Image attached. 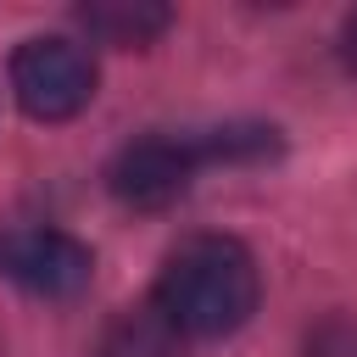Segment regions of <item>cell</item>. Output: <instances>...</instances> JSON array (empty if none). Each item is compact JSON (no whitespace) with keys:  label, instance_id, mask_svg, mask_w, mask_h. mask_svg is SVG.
Instances as JSON below:
<instances>
[{"label":"cell","instance_id":"cell-1","mask_svg":"<svg viewBox=\"0 0 357 357\" xmlns=\"http://www.w3.org/2000/svg\"><path fill=\"white\" fill-rule=\"evenodd\" d=\"M257 296H262L257 262L234 234H190L167 251L151 301L184 340H218L257 312Z\"/></svg>","mask_w":357,"mask_h":357},{"label":"cell","instance_id":"cell-2","mask_svg":"<svg viewBox=\"0 0 357 357\" xmlns=\"http://www.w3.org/2000/svg\"><path fill=\"white\" fill-rule=\"evenodd\" d=\"M273 151H279V128H268V123H223V128H201V134H145V139H128L112 156L106 184L123 206L162 212L190 190V178L201 167L262 162Z\"/></svg>","mask_w":357,"mask_h":357},{"label":"cell","instance_id":"cell-3","mask_svg":"<svg viewBox=\"0 0 357 357\" xmlns=\"http://www.w3.org/2000/svg\"><path fill=\"white\" fill-rule=\"evenodd\" d=\"M11 95L33 123H67L95 100V61L73 39H22L11 56Z\"/></svg>","mask_w":357,"mask_h":357},{"label":"cell","instance_id":"cell-4","mask_svg":"<svg viewBox=\"0 0 357 357\" xmlns=\"http://www.w3.org/2000/svg\"><path fill=\"white\" fill-rule=\"evenodd\" d=\"M89 273H95V251L78 234L50 229V223L0 229V279H11L17 290L45 296V301H67L89 284Z\"/></svg>","mask_w":357,"mask_h":357},{"label":"cell","instance_id":"cell-5","mask_svg":"<svg viewBox=\"0 0 357 357\" xmlns=\"http://www.w3.org/2000/svg\"><path fill=\"white\" fill-rule=\"evenodd\" d=\"M167 22H173V11L162 0H89V6H78V28L100 45H123V50L151 45L156 33H167Z\"/></svg>","mask_w":357,"mask_h":357},{"label":"cell","instance_id":"cell-6","mask_svg":"<svg viewBox=\"0 0 357 357\" xmlns=\"http://www.w3.org/2000/svg\"><path fill=\"white\" fill-rule=\"evenodd\" d=\"M178 351H184V335L167 324V312L156 301L123 307L100 329V346H95V357H178Z\"/></svg>","mask_w":357,"mask_h":357},{"label":"cell","instance_id":"cell-7","mask_svg":"<svg viewBox=\"0 0 357 357\" xmlns=\"http://www.w3.org/2000/svg\"><path fill=\"white\" fill-rule=\"evenodd\" d=\"M301 357H357V318H324L307 329L301 340Z\"/></svg>","mask_w":357,"mask_h":357},{"label":"cell","instance_id":"cell-8","mask_svg":"<svg viewBox=\"0 0 357 357\" xmlns=\"http://www.w3.org/2000/svg\"><path fill=\"white\" fill-rule=\"evenodd\" d=\"M340 67H346V73L357 78V11H351V17L340 22Z\"/></svg>","mask_w":357,"mask_h":357}]
</instances>
